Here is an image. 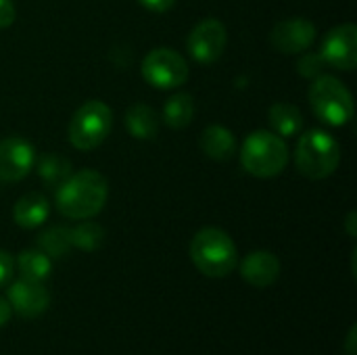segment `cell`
Instances as JSON below:
<instances>
[{
    "label": "cell",
    "instance_id": "obj_24",
    "mask_svg": "<svg viewBox=\"0 0 357 355\" xmlns=\"http://www.w3.org/2000/svg\"><path fill=\"white\" fill-rule=\"evenodd\" d=\"M15 272V259L10 257V253L0 249V287H4Z\"/></svg>",
    "mask_w": 357,
    "mask_h": 355
},
{
    "label": "cell",
    "instance_id": "obj_15",
    "mask_svg": "<svg viewBox=\"0 0 357 355\" xmlns=\"http://www.w3.org/2000/svg\"><path fill=\"white\" fill-rule=\"evenodd\" d=\"M201 149L209 159L228 161L236 153V138L224 126H209L201 134Z\"/></svg>",
    "mask_w": 357,
    "mask_h": 355
},
{
    "label": "cell",
    "instance_id": "obj_25",
    "mask_svg": "<svg viewBox=\"0 0 357 355\" xmlns=\"http://www.w3.org/2000/svg\"><path fill=\"white\" fill-rule=\"evenodd\" d=\"M15 17H17V10H15L13 0H0V29L10 27Z\"/></svg>",
    "mask_w": 357,
    "mask_h": 355
},
{
    "label": "cell",
    "instance_id": "obj_8",
    "mask_svg": "<svg viewBox=\"0 0 357 355\" xmlns=\"http://www.w3.org/2000/svg\"><path fill=\"white\" fill-rule=\"evenodd\" d=\"M320 56L335 69L354 71L357 65V27L354 23H343L333 27L320 46Z\"/></svg>",
    "mask_w": 357,
    "mask_h": 355
},
{
    "label": "cell",
    "instance_id": "obj_20",
    "mask_svg": "<svg viewBox=\"0 0 357 355\" xmlns=\"http://www.w3.org/2000/svg\"><path fill=\"white\" fill-rule=\"evenodd\" d=\"M195 117V98L186 92H178L172 98H167L163 107V119L169 128L182 130L186 128Z\"/></svg>",
    "mask_w": 357,
    "mask_h": 355
},
{
    "label": "cell",
    "instance_id": "obj_10",
    "mask_svg": "<svg viewBox=\"0 0 357 355\" xmlns=\"http://www.w3.org/2000/svg\"><path fill=\"white\" fill-rule=\"evenodd\" d=\"M316 40V25L303 17L282 19L272 27L270 42L282 54H297L307 50Z\"/></svg>",
    "mask_w": 357,
    "mask_h": 355
},
{
    "label": "cell",
    "instance_id": "obj_26",
    "mask_svg": "<svg viewBox=\"0 0 357 355\" xmlns=\"http://www.w3.org/2000/svg\"><path fill=\"white\" fill-rule=\"evenodd\" d=\"M144 8H149V10H155V13H165V10H169L174 4H176V0H138Z\"/></svg>",
    "mask_w": 357,
    "mask_h": 355
},
{
    "label": "cell",
    "instance_id": "obj_11",
    "mask_svg": "<svg viewBox=\"0 0 357 355\" xmlns=\"http://www.w3.org/2000/svg\"><path fill=\"white\" fill-rule=\"evenodd\" d=\"M36 163L33 146L19 138L10 136L0 140V182H19L23 180Z\"/></svg>",
    "mask_w": 357,
    "mask_h": 355
},
{
    "label": "cell",
    "instance_id": "obj_2",
    "mask_svg": "<svg viewBox=\"0 0 357 355\" xmlns=\"http://www.w3.org/2000/svg\"><path fill=\"white\" fill-rule=\"evenodd\" d=\"M190 259L195 268L209 278L230 276L238 266V251L228 232L220 228H203L190 241Z\"/></svg>",
    "mask_w": 357,
    "mask_h": 355
},
{
    "label": "cell",
    "instance_id": "obj_17",
    "mask_svg": "<svg viewBox=\"0 0 357 355\" xmlns=\"http://www.w3.org/2000/svg\"><path fill=\"white\" fill-rule=\"evenodd\" d=\"M268 117H270V126L274 134H278L280 138L297 136L303 130V115L291 103H274L270 107Z\"/></svg>",
    "mask_w": 357,
    "mask_h": 355
},
{
    "label": "cell",
    "instance_id": "obj_22",
    "mask_svg": "<svg viewBox=\"0 0 357 355\" xmlns=\"http://www.w3.org/2000/svg\"><path fill=\"white\" fill-rule=\"evenodd\" d=\"M69 232H71V247L82 251H96L105 239L102 228L96 222H88V220H82V224L69 228Z\"/></svg>",
    "mask_w": 357,
    "mask_h": 355
},
{
    "label": "cell",
    "instance_id": "obj_7",
    "mask_svg": "<svg viewBox=\"0 0 357 355\" xmlns=\"http://www.w3.org/2000/svg\"><path fill=\"white\" fill-rule=\"evenodd\" d=\"M142 75L151 86L172 90L188 80V63L172 48H155L142 61Z\"/></svg>",
    "mask_w": 357,
    "mask_h": 355
},
{
    "label": "cell",
    "instance_id": "obj_4",
    "mask_svg": "<svg viewBox=\"0 0 357 355\" xmlns=\"http://www.w3.org/2000/svg\"><path fill=\"white\" fill-rule=\"evenodd\" d=\"M341 161L339 142L324 130H307L295 149V165L310 180H324L335 174Z\"/></svg>",
    "mask_w": 357,
    "mask_h": 355
},
{
    "label": "cell",
    "instance_id": "obj_9",
    "mask_svg": "<svg viewBox=\"0 0 357 355\" xmlns=\"http://www.w3.org/2000/svg\"><path fill=\"white\" fill-rule=\"evenodd\" d=\"M226 42H228V31L224 23L218 19H203L188 33L186 48L195 61L207 65V63L218 61L224 54Z\"/></svg>",
    "mask_w": 357,
    "mask_h": 355
},
{
    "label": "cell",
    "instance_id": "obj_27",
    "mask_svg": "<svg viewBox=\"0 0 357 355\" xmlns=\"http://www.w3.org/2000/svg\"><path fill=\"white\" fill-rule=\"evenodd\" d=\"M10 314H13V310L8 305V301L4 297H0V328L10 320Z\"/></svg>",
    "mask_w": 357,
    "mask_h": 355
},
{
    "label": "cell",
    "instance_id": "obj_6",
    "mask_svg": "<svg viewBox=\"0 0 357 355\" xmlns=\"http://www.w3.org/2000/svg\"><path fill=\"white\" fill-rule=\"evenodd\" d=\"M113 126V111L102 100H86L69 121V142L77 151H92L105 142Z\"/></svg>",
    "mask_w": 357,
    "mask_h": 355
},
{
    "label": "cell",
    "instance_id": "obj_3",
    "mask_svg": "<svg viewBox=\"0 0 357 355\" xmlns=\"http://www.w3.org/2000/svg\"><path fill=\"white\" fill-rule=\"evenodd\" d=\"M241 163L245 172L255 178H274L282 174L289 163V146L274 132H251L243 142Z\"/></svg>",
    "mask_w": 357,
    "mask_h": 355
},
{
    "label": "cell",
    "instance_id": "obj_23",
    "mask_svg": "<svg viewBox=\"0 0 357 355\" xmlns=\"http://www.w3.org/2000/svg\"><path fill=\"white\" fill-rule=\"evenodd\" d=\"M324 59L320 56V52H307L299 59L297 63V69H299V75L303 77H318L322 73V67H324Z\"/></svg>",
    "mask_w": 357,
    "mask_h": 355
},
{
    "label": "cell",
    "instance_id": "obj_29",
    "mask_svg": "<svg viewBox=\"0 0 357 355\" xmlns=\"http://www.w3.org/2000/svg\"><path fill=\"white\" fill-rule=\"evenodd\" d=\"M356 224H357V213L356 211H349V216H347V220H345V226H347V234H349L351 239H356L357 236Z\"/></svg>",
    "mask_w": 357,
    "mask_h": 355
},
{
    "label": "cell",
    "instance_id": "obj_16",
    "mask_svg": "<svg viewBox=\"0 0 357 355\" xmlns=\"http://www.w3.org/2000/svg\"><path fill=\"white\" fill-rule=\"evenodd\" d=\"M126 126L138 140H151L159 132V115L146 103H134L126 111Z\"/></svg>",
    "mask_w": 357,
    "mask_h": 355
},
{
    "label": "cell",
    "instance_id": "obj_19",
    "mask_svg": "<svg viewBox=\"0 0 357 355\" xmlns=\"http://www.w3.org/2000/svg\"><path fill=\"white\" fill-rule=\"evenodd\" d=\"M33 165L38 167V176L48 188L61 186L71 176V163L56 153H44Z\"/></svg>",
    "mask_w": 357,
    "mask_h": 355
},
{
    "label": "cell",
    "instance_id": "obj_5",
    "mask_svg": "<svg viewBox=\"0 0 357 355\" xmlns=\"http://www.w3.org/2000/svg\"><path fill=\"white\" fill-rule=\"evenodd\" d=\"M316 117L328 126H345L354 119V96L347 86L333 75H318L307 92Z\"/></svg>",
    "mask_w": 357,
    "mask_h": 355
},
{
    "label": "cell",
    "instance_id": "obj_18",
    "mask_svg": "<svg viewBox=\"0 0 357 355\" xmlns=\"http://www.w3.org/2000/svg\"><path fill=\"white\" fill-rule=\"evenodd\" d=\"M17 270L21 274V278L25 280H33V282H44L50 272H52V262L50 257L40 251V249H25L17 255L15 259Z\"/></svg>",
    "mask_w": 357,
    "mask_h": 355
},
{
    "label": "cell",
    "instance_id": "obj_13",
    "mask_svg": "<svg viewBox=\"0 0 357 355\" xmlns=\"http://www.w3.org/2000/svg\"><path fill=\"white\" fill-rule=\"evenodd\" d=\"M241 276L251 287H272L280 276V259L270 251H253L241 262Z\"/></svg>",
    "mask_w": 357,
    "mask_h": 355
},
{
    "label": "cell",
    "instance_id": "obj_28",
    "mask_svg": "<svg viewBox=\"0 0 357 355\" xmlns=\"http://www.w3.org/2000/svg\"><path fill=\"white\" fill-rule=\"evenodd\" d=\"M356 333L357 326L354 324L349 335H347V341H345V355H356Z\"/></svg>",
    "mask_w": 357,
    "mask_h": 355
},
{
    "label": "cell",
    "instance_id": "obj_14",
    "mask_svg": "<svg viewBox=\"0 0 357 355\" xmlns=\"http://www.w3.org/2000/svg\"><path fill=\"white\" fill-rule=\"evenodd\" d=\"M48 213H50L48 199L44 195H40V192H27V195H23L15 203V209H13L15 224L19 228H25V230L40 228L48 220Z\"/></svg>",
    "mask_w": 357,
    "mask_h": 355
},
{
    "label": "cell",
    "instance_id": "obj_12",
    "mask_svg": "<svg viewBox=\"0 0 357 355\" xmlns=\"http://www.w3.org/2000/svg\"><path fill=\"white\" fill-rule=\"evenodd\" d=\"M6 301L10 310L21 318H38L50 305V293L42 282L33 280H17L8 287Z\"/></svg>",
    "mask_w": 357,
    "mask_h": 355
},
{
    "label": "cell",
    "instance_id": "obj_1",
    "mask_svg": "<svg viewBox=\"0 0 357 355\" xmlns=\"http://www.w3.org/2000/svg\"><path fill=\"white\" fill-rule=\"evenodd\" d=\"M109 197L107 178L94 169H79L56 186L54 203L61 216L69 220H90L105 207Z\"/></svg>",
    "mask_w": 357,
    "mask_h": 355
},
{
    "label": "cell",
    "instance_id": "obj_21",
    "mask_svg": "<svg viewBox=\"0 0 357 355\" xmlns=\"http://www.w3.org/2000/svg\"><path fill=\"white\" fill-rule=\"evenodd\" d=\"M38 249L44 251L50 259L63 257L71 249V232L65 226H52L38 236Z\"/></svg>",
    "mask_w": 357,
    "mask_h": 355
}]
</instances>
